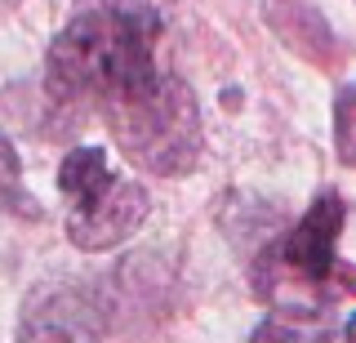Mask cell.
<instances>
[{
	"label": "cell",
	"instance_id": "4",
	"mask_svg": "<svg viewBox=\"0 0 356 343\" xmlns=\"http://www.w3.org/2000/svg\"><path fill=\"white\" fill-rule=\"evenodd\" d=\"M107 129L125 147V157H134L143 170L183 174L196 165L200 116H196L192 90L178 76H165L152 94H143L138 103H129L116 116H107Z\"/></svg>",
	"mask_w": 356,
	"mask_h": 343
},
{
	"label": "cell",
	"instance_id": "6",
	"mask_svg": "<svg viewBox=\"0 0 356 343\" xmlns=\"http://www.w3.org/2000/svg\"><path fill=\"white\" fill-rule=\"evenodd\" d=\"M330 312H316V308H298V312H285L276 308L272 317L259 321V330L250 335V343H330Z\"/></svg>",
	"mask_w": 356,
	"mask_h": 343
},
{
	"label": "cell",
	"instance_id": "8",
	"mask_svg": "<svg viewBox=\"0 0 356 343\" xmlns=\"http://www.w3.org/2000/svg\"><path fill=\"white\" fill-rule=\"evenodd\" d=\"M334 147L339 161L356 165V90H343L334 103Z\"/></svg>",
	"mask_w": 356,
	"mask_h": 343
},
{
	"label": "cell",
	"instance_id": "1",
	"mask_svg": "<svg viewBox=\"0 0 356 343\" xmlns=\"http://www.w3.org/2000/svg\"><path fill=\"white\" fill-rule=\"evenodd\" d=\"M161 18L147 5L98 0L81 9L44 58V81L67 103H89L103 116L152 94L170 72L156 67Z\"/></svg>",
	"mask_w": 356,
	"mask_h": 343
},
{
	"label": "cell",
	"instance_id": "5",
	"mask_svg": "<svg viewBox=\"0 0 356 343\" xmlns=\"http://www.w3.org/2000/svg\"><path fill=\"white\" fill-rule=\"evenodd\" d=\"M107 326L111 312L98 285L54 276L22 298L18 343H103Z\"/></svg>",
	"mask_w": 356,
	"mask_h": 343
},
{
	"label": "cell",
	"instance_id": "2",
	"mask_svg": "<svg viewBox=\"0 0 356 343\" xmlns=\"http://www.w3.org/2000/svg\"><path fill=\"white\" fill-rule=\"evenodd\" d=\"M58 187L67 196V237L76 250H116L129 241L147 218V192L143 183L120 179L107 170L103 147H76L58 165Z\"/></svg>",
	"mask_w": 356,
	"mask_h": 343
},
{
	"label": "cell",
	"instance_id": "3",
	"mask_svg": "<svg viewBox=\"0 0 356 343\" xmlns=\"http://www.w3.org/2000/svg\"><path fill=\"white\" fill-rule=\"evenodd\" d=\"M348 209L334 192H321L307 205V214L285 232V241H276L272 250L259 259L254 285L272 298H281L285 290H307V298L316 308H334L325 298V285L339 281L348 294H356V268L339 263V232Z\"/></svg>",
	"mask_w": 356,
	"mask_h": 343
},
{
	"label": "cell",
	"instance_id": "7",
	"mask_svg": "<svg viewBox=\"0 0 356 343\" xmlns=\"http://www.w3.org/2000/svg\"><path fill=\"white\" fill-rule=\"evenodd\" d=\"M0 214H9V218H40L44 214L40 201L22 183V161L5 134H0Z\"/></svg>",
	"mask_w": 356,
	"mask_h": 343
},
{
	"label": "cell",
	"instance_id": "9",
	"mask_svg": "<svg viewBox=\"0 0 356 343\" xmlns=\"http://www.w3.org/2000/svg\"><path fill=\"white\" fill-rule=\"evenodd\" d=\"M343 339H348V343H356V312L348 317V326H343Z\"/></svg>",
	"mask_w": 356,
	"mask_h": 343
}]
</instances>
